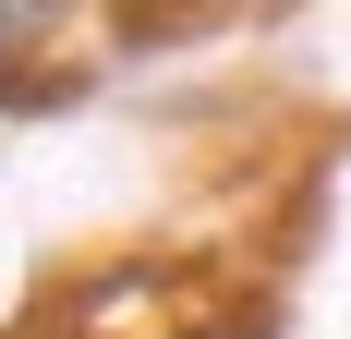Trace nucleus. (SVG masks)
<instances>
[{"label":"nucleus","mask_w":351,"mask_h":339,"mask_svg":"<svg viewBox=\"0 0 351 339\" xmlns=\"http://www.w3.org/2000/svg\"><path fill=\"white\" fill-rule=\"evenodd\" d=\"M0 97H12V49H0Z\"/></svg>","instance_id":"obj_2"},{"label":"nucleus","mask_w":351,"mask_h":339,"mask_svg":"<svg viewBox=\"0 0 351 339\" xmlns=\"http://www.w3.org/2000/svg\"><path fill=\"white\" fill-rule=\"evenodd\" d=\"M170 339H267V327H170Z\"/></svg>","instance_id":"obj_1"}]
</instances>
